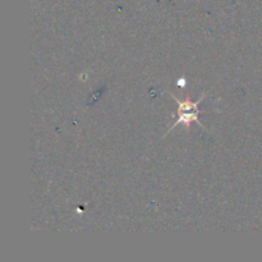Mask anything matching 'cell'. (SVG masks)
Segmentation results:
<instances>
[{
	"label": "cell",
	"instance_id": "6da1fadb",
	"mask_svg": "<svg viewBox=\"0 0 262 262\" xmlns=\"http://www.w3.org/2000/svg\"><path fill=\"white\" fill-rule=\"evenodd\" d=\"M170 96L173 97L174 101L178 104V119L174 122V124L171 125L170 129H169V132H170L171 129H174V127H177V125H179V124H184L187 132H189V129H191V124L194 122L204 128V124H202L199 119V114H200L199 105H200V102L205 99V94L202 95V96L200 97L197 101L192 100L189 96H187L184 100L178 99V97H176L174 95H171V94H170Z\"/></svg>",
	"mask_w": 262,
	"mask_h": 262
}]
</instances>
